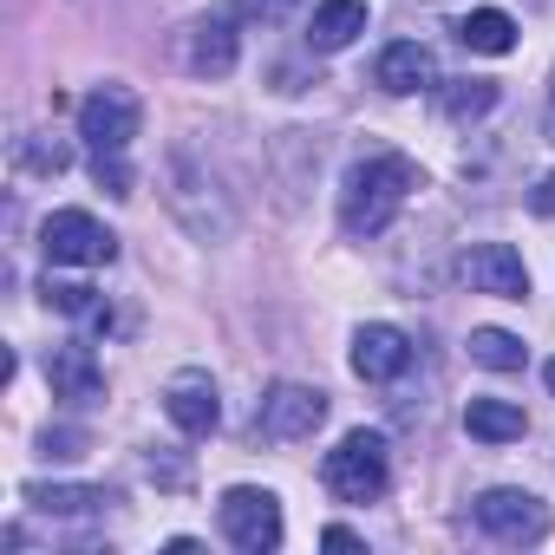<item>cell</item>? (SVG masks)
<instances>
[{
    "mask_svg": "<svg viewBox=\"0 0 555 555\" xmlns=\"http://www.w3.org/2000/svg\"><path fill=\"white\" fill-rule=\"evenodd\" d=\"M412 190H425V177H418L412 157H399V151L360 157V164L340 177V222H347V235H379V229H392V216L405 209Z\"/></svg>",
    "mask_w": 555,
    "mask_h": 555,
    "instance_id": "cell-1",
    "label": "cell"
},
{
    "mask_svg": "<svg viewBox=\"0 0 555 555\" xmlns=\"http://www.w3.org/2000/svg\"><path fill=\"white\" fill-rule=\"evenodd\" d=\"M321 483L340 496V503H373L386 483H392V444L379 431H347L327 464H321Z\"/></svg>",
    "mask_w": 555,
    "mask_h": 555,
    "instance_id": "cell-2",
    "label": "cell"
},
{
    "mask_svg": "<svg viewBox=\"0 0 555 555\" xmlns=\"http://www.w3.org/2000/svg\"><path fill=\"white\" fill-rule=\"evenodd\" d=\"M164 183H170V209L183 216V229H190L196 242H222V235L235 229V209L222 203L216 177H209V170H196L190 157H170Z\"/></svg>",
    "mask_w": 555,
    "mask_h": 555,
    "instance_id": "cell-3",
    "label": "cell"
},
{
    "mask_svg": "<svg viewBox=\"0 0 555 555\" xmlns=\"http://www.w3.org/2000/svg\"><path fill=\"white\" fill-rule=\"evenodd\" d=\"M40 248L53 268H112L118 261V235L86 209H53L40 222Z\"/></svg>",
    "mask_w": 555,
    "mask_h": 555,
    "instance_id": "cell-4",
    "label": "cell"
},
{
    "mask_svg": "<svg viewBox=\"0 0 555 555\" xmlns=\"http://www.w3.org/2000/svg\"><path fill=\"white\" fill-rule=\"evenodd\" d=\"M216 522H222V535H229L242 555H268V548H282V496H274V490H255V483L222 490Z\"/></svg>",
    "mask_w": 555,
    "mask_h": 555,
    "instance_id": "cell-5",
    "label": "cell"
},
{
    "mask_svg": "<svg viewBox=\"0 0 555 555\" xmlns=\"http://www.w3.org/2000/svg\"><path fill=\"white\" fill-rule=\"evenodd\" d=\"M327 418V392L321 386H301V379H282V386H268V399L255 405V438L268 444H301L314 438Z\"/></svg>",
    "mask_w": 555,
    "mask_h": 555,
    "instance_id": "cell-6",
    "label": "cell"
},
{
    "mask_svg": "<svg viewBox=\"0 0 555 555\" xmlns=\"http://www.w3.org/2000/svg\"><path fill=\"white\" fill-rule=\"evenodd\" d=\"M138 118H144V105L131 86H99L79 105V138L92 144V157H125L138 138Z\"/></svg>",
    "mask_w": 555,
    "mask_h": 555,
    "instance_id": "cell-7",
    "label": "cell"
},
{
    "mask_svg": "<svg viewBox=\"0 0 555 555\" xmlns=\"http://www.w3.org/2000/svg\"><path fill=\"white\" fill-rule=\"evenodd\" d=\"M470 516H477V529L496 535V542H542V535H548V509H542L529 490H483V496L470 503Z\"/></svg>",
    "mask_w": 555,
    "mask_h": 555,
    "instance_id": "cell-8",
    "label": "cell"
},
{
    "mask_svg": "<svg viewBox=\"0 0 555 555\" xmlns=\"http://www.w3.org/2000/svg\"><path fill=\"white\" fill-rule=\"evenodd\" d=\"M457 274H464L470 295H496V301H522V295H529V268H522V255H516L509 242H477V248H464Z\"/></svg>",
    "mask_w": 555,
    "mask_h": 555,
    "instance_id": "cell-9",
    "label": "cell"
},
{
    "mask_svg": "<svg viewBox=\"0 0 555 555\" xmlns=\"http://www.w3.org/2000/svg\"><path fill=\"white\" fill-rule=\"evenodd\" d=\"M164 412H170V425H177L183 438H209V431L222 425L216 379H209L203 366H183V373H170V386H164Z\"/></svg>",
    "mask_w": 555,
    "mask_h": 555,
    "instance_id": "cell-10",
    "label": "cell"
},
{
    "mask_svg": "<svg viewBox=\"0 0 555 555\" xmlns=\"http://www.w3.org/2000/svg\"><path fill=\"white\" fill-rule=\"evenodd\" d=\"M373 86L392 92V99L431 92V86H438V60H431V47H425V40H392V47L379 53V66H373Z\"/></svg>",
    "mask_w": 555,
    "mask_h": 555,
    "instance_id": "cell-11",
    "label": "cell"
},
{
    "mask_svg": "<svg viewBox=\"0 0 555 555\" xmlns=\"http://www.w3.org/2000/svg\"><path fill=\"white\" fill-rule=\"evenodd\" d=\"M235 21L229 14H209V21H196L190 34H183V66L196 73V79H229L235 73Z\"/></svg>",
    "mask_w": 555,
    "mask_h": 555,
    "instance_id": "cell-12",
    "label": "cell"
},
{
    "mask_svg": "<svg viewBox=\"0 0 555 555\" xmlns=\"http://www.w3.org/2000/svg\"><path fill=\"white\" fill-rule=\"evenodd\" d=\"M405 366H412V340H405L399 327L373 321V327H360V334H353V373H360V379L386 386V379H399Z\"/></svg>",
    "mask_w": 555,
    "mask_h": 555,
    "instance_id": "cell-13",
    "label": "cell"
},
{
    "mask_svg": "<svg viewBox=\"0 0 555 555\" xmlns=\"http://www.w3.org/2000/svg\"><path fill=\"white\" fill-rule=\"evenodd\" d=\"M47 379H53V392H60V399H79V405L105 392V373H99V360H92V347H86V340L53 347V353H47Z\"/></svg>",
    "mask_w": 555,
    "mask_h": 555,
    "instance_id": "cell-14",
    "label": "cell"
},
{
    "mask_svg": "<svg viewBox=\"0 0 555 555\" xmlns=\"http://www.w3.org/2000/svg\"><path fill=\"white\" fill-rule=\"evenodd\" d=\"M366 34V0H321L308 21V47L314 53H347Z\"/></svg>",
    "mask_w": 555,
    "mask_h": 555,
    "instance_id": "cell-15",
    "label": "cell"
},
{
    "mask_svg": "<svg viewBox=\"0 0 555 555\" xmlns=\"http://www.w3.org/2000/svg\"><path fill=\"white\" fill-rule=\"evenodd\" d=\"M451 34H457V47H464V53H483V60L516 53V21H509L503 8H477V14H464Z\"/></svg>",
    "mask_w": 555,
    "mask_h": 555,
    "instance_id": "cell-16",
    "label": "cell"
},
{
    "mask_svg": "<svg viewBox=\"0 0 555 555\" xmlns=\"http://www.w3.org/2000/svg\"><path fill=\"white\" fill-rule=\"evenodd\" d=\"M464 431L483 438V444H509V438L529 431V418H522L516 399H470V405H464Z\"/></svg>",
    "mask_w": 555,
    "mask_h": 555,
    "instance_id": "cell-17",
    "label": "cell"
},
{
    "mask_svg": "<svg viewBox=\"0 0 555 555\" xmlns=\"http://www.w3.org/2000/svg\"><path fill=\"white\" fill-rule=\"evenodd\" d=\"M27 503L40 509V516H92V509H105L112 503V490H92V483H27Z\"/></svg>",
    "mask_w": 555,
    "mask_h": 555,
    "instance_id": "cell-18",
    "label": "cell"
},
{
    "mask_svg": "<svg viewBox=\"0 0 555 555\" xmlns=\"http://www.w3.org/2000/svg\"><path fill=\"white\" fill-rule=\"evenodd\" d=\"M470 360L490 366V373H516V366L529 360V347H522L516 334H503V327H477V334H470Z\"/></svg>",
    "mask_w": 555,
    "mask_h": 555,
    "instance_id": "cell-19",
    "label": "cell"
},
{
    "mask_svg": "<svg viewBox=\"0 0 555 555\" xmlns=\"http://www.w3.org/2000/svg\"><path fill=\"white\" fill-rule=\"evenodd\" d=\"M40 301H47L53 314H73V321H112V314L99 308V288H86V282H53V274H47Z\"/></svg>",
    "mask_w": 555,
    "mask_h": 555,
    "instance_id": "cell-20",
    "label": "cell"
},
{
    "mask_svg": "<svg viewBox=\"0 0 555 555\" xmlns=\"http://www.w3.org/2000/svg\"><path fill=\"white\" fill-rule=\"evenodd\" d=\"M496 105V79H444V118L470 125Z\"/></svg>",
    "mask_w": 555,
    "mask_h": 555,
    "instance_id": "cell-21",
    "label": "cell"
},
{
    "mask_svg": "<svg viewBox=\"0 0 555 555\" xmlns=\"http://www.w3.org/2000/svg\"><path fill=\"white\" fill-rule=\"evenodd\" d=\"M21 164L34 177H60L73 164V144H60V138H21Z\"/></svg>",
    "mask_w": 555,
    "mask_h": 555,
    "instance_id": "cell-22",
    "label": "cell"
},
{
    "mask_svg": "<svg viewBox=\"0 0 555 555\" xmlns=\"http://www.w3.org/2000/svg\"><path fill=\"white\" fill-rule=\"evenodd\" d=\"M92 177H99V190L131 196V164H125V157H92Z\"/></svg>",
    "mask_w": 555,
    "mask_h": 555,
    "instance_id": "cell-23",
    "label": "cell"
},
{
    "mask_svg": "<svg viewBox=\"0 0 555 555\" xmlns=\"http://www.w3.org/2000/svg\"><path fill=\"white\" fill-rule=\"evenodd\" d=\"M288 8H295V0H235V14H242V21H282Z\"/></svg>",
    "mask_w": 555,
    "mask_h": 555,
    "instance_id": "cell-24",
    "label": "cell"
},
{
    "mask_svg": "<svg viewBox=\"0 0 555 555\" xmlns=\"http://www.w3.org/2000/svg\"><path fill=\"white\" fill-rule=\"evenodd\" d=\"M40 451H47V457H79V451H86V438H79V431H47V438H40Z\"/></svg>",
    "mask_w": 555,
    "mask_h": 555,
    "instance_id": "cell-25",
    "label": "cell"
},
{
    "mask_svg": "<svg viewBox=\"0 0 555 555\" xmlns=\"http://www.w3.org/2000/svg\"><path fill=\"white\" fill-rule=\"evenodd\" d=\"M529 203H535V216H555V170H548V177L529 190Z\"/></svg>",
    "mask_w": 555,
    "mask_h": 555,
    "instance_id": "cell-26",
    "label": "cell"
},
{
    "mask_svg": "<svg viewBox=\"0 0 555 555\" xmlns=\"http://www.w3.org/2000/svg\"><path fill=\"white\" fill-rule=\"evenodd\" d=\"M321 542H327V548H360V535H353V529H340V522H334V529H321Z\"/></svg>",
    "mask_w": 555,
    "mask_h": 555,
    "instance_id": "cell-27",
    "label": "cell"
},
{
    "mask_svg": "<svg viewBox=\"0 0 555 555\" xmlns=\"http://www.w3.org/2000/svg\"><path fill=\"white\" fill-rule=\"evenodd\" d=\"M542 379H548V392H555V360H548V366H542Z\"/></svg>",
    "mask_w": 555,
    "mask_h": 555,
    "instance_id": "cell-28",
    "label": "cell"
},
{
    "mask_svg": "<svg viewBox=\"0 0 555 555\" xmlns=\"http://www.w3.org/2000/svg\"><path fill=\"white\" fill-rule=\"evenodd\" d=\"M548 131H555V125H548Z\"/></svg>",
    "mask_w": 555,
    "mask_h": 555,
    "instance_id": "cell-29",
    "label": "cell"
}]
</instances>
